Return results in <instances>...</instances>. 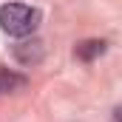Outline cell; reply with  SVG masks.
Here are the masks:
<instances>
[{"label": "cell", "mask_w": 122, "mask_h": 122, "mask_svg": "<svg viewBox=\"0 0 122 122\" xmlns=\"http://www.w3.org/2000/svg\"><path fill=\"white\" fill-rule=\"evenodd\" d=\"M37 20H40V14L31 6H26V3H6V6H0V29L6 34H11V37L31 34L37 29Z\"/></svg>", "instance_id": "6da1fadb"}, {"label": "cell", "mask_w": 122, "mask_h": 122, "mask_svg": "<svg viewBox=\"0 0 122 122\" xmlns=\"http://www.w3.org/2000/svg\"><path fill=\"white\" fill-rule=\"evenodd\" d=\"M102 51H105V43H102V40H88V43L77 46V57H80V60H94V57H99Z\"/></svg>", "instance_id": "7a4b0ae2"}]
</instances>
